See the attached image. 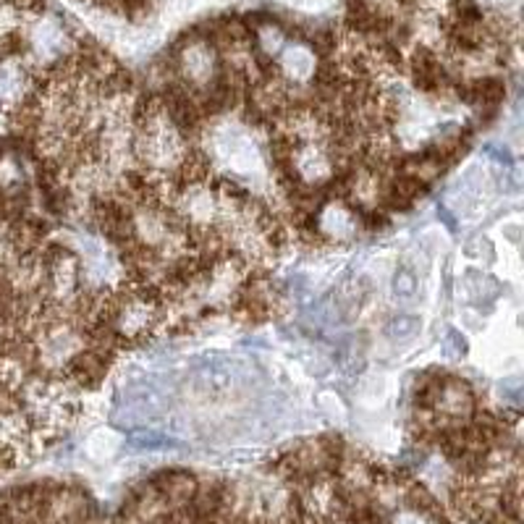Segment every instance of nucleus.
<instances>
[{"label":"nucleus","instance_id":"1","mask_svg":"<svg viewBox=\"0 0 524 524\" xmlns=\"http://www.w3.org/2000/svg\"><path fill=\"white\" fill-rule=\"evenodd\" d=\"M215 155L236 174H254L262 166V158L254 147V142L239 131H221L215 137Z\"/></svg>","mask_w":524,"mask_h":524},{"label":"nucleus","instance_id":"2","mask_svg":"<svg viewBox=\"0 0 524 524\" xmlns=\"http://www.w3.org/2000/svg\"><path fill=\"white\" fill-rule=\"evenodd\" d=\"M281 71L292 82H307L309 76H315V56L304 48H286L281 59Z\"/></svg>","mask_w":524,"mask_h":524},{"label":"nucleus","instance_id":"3","mask_svg":"<svg viewBox=\"0 0 524 524\" xmlns=\"http://www.w3.org/2000/svg\"><path fill=\"white\" fill-rule=\"evenodd\" d=\"M422 323L414 317V315H396L388 325H386V333L394 344H407L411 341L417 333H419Z\"/></svg>","mask_w":524,"mask_h":524},{"label":"nucleus","instance_id":"4","mask_svg":"<svg viewBox=\"0 0 524 524\" xmlns=\"http://www.w3.org/2000/svg\"><path fill=\"white\" fill-rule=\"evenodd\" d=\"M394 296L396 299H402V301H409V299H414L417 292H419V281H417V276L409 270V268H399L396 273H394Z\"/></svg>","mask_w":524,"mask_h":524}]
</instances>
